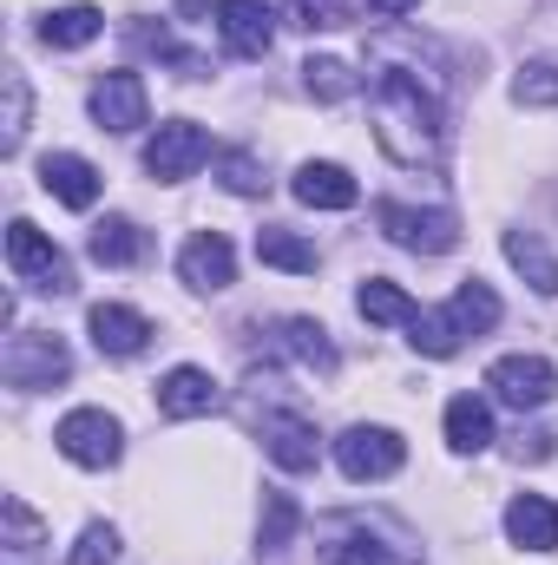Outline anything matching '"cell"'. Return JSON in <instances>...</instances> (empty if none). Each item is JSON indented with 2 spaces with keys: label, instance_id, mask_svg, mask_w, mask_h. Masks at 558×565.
I'll use <instances>...</instances> for the list:
<instances>
[{
  "label": "cell",
  "instance_id": "cell-1",
  "mask_svg": "<svg viewBox=\"0 0 558 565\" xmlns=\"http://www.w3.org/2000/svg\"><path fill=\"white\" fill-rule=\"evenodd\" d=\"M375 139L395 164H440V145H447V126H440V93L420 86L415 73L401 66H382L375 73Z\"/></svg>",
  "mask_w": 558,
  "mask_h": 565
},
{
  "label": "cell",
  "instance_id": "cell-2",
  "mask_svg": "<svg viewBox=\"0 0 558 565\" xmlns=\"http://www.w3.org/2000/svg\"><path fill=\"white\" fill-rule=\"evenodd\" d=\"M7 264H13V277L26 282V289H40V296H66V289H73V264H66V250L46 244L26 217L7 224Z\"/></svg>",
  "mask_w": 558,
  "mask_h": 565
},
{
  "label": "cell",
  "instance_id": "cell-3",
  "mask_svg": "<svg viewBox=\"0 0 558 565\" xmlns=\"http://www.w3.org/2000/svg\"><path fill=\"white\" fill-rule=\"evenodd\" d=\"M375 224H382V237H388V244L420 250V257H440V250H453V244H460V217H453V211H415V204L382 198V204H375Z\"/></svg>",
  "mask_w": 558,
  "mask_h": 565
},
{
  "label": "cell",
  "instance_id": "cell-4",
  "mask_svg": "<svg viewBox=\"0 0 558 565\" xmlns=\"http://www.w3.org/2000/svg\"><path fill=\"white\" fill-rule=\"evenodd\" d=\"M0 375H7V388H26V395H33V388L66 382V375H73V355H66V342H60V335L26 329V335H13V342H7Z\"/></svg>",
  "mask_w": 558,
  "mask_h": 565
},
{
  "label": "cell",
  "instance_id": "cell-5",
  "mask_svg": "<svg viewBox=\"0 0 558 565\" xmlns=\"http://www.w3.org/2000/svg\"><path fill=\"white\" fill-rule=\"evenodd\" d=\"M401 460H408V447H401L395 427L355 422L342 440H335V467H342L348 480H388V473H401Z\"/></svg>",
  "mask_w": 558,
  "mask_h": 565
},
{
  "label": "cell",
  "instance_id": "cell-6",
  "mask_svg": "<svg viewBox=\"0 0 558 565\" xmlns=\"http://www.w3.org/2000/svg\"><path fill=\"white\" fill-rule=\"evenodd\" d=\"M204 158H211V132H204L197 119H171V126H158V132H151V145H144V171H151L158 184L191 178Z\"/></svg>",
  "mask_w": 558,
  "mask_h": 565
},
{
  "label": "cell",
  "instance_id": "cell-7",
  "mask_svg": "<svg viewBox=\"0 0 558 565\" xmlns=\"http://www.w3.org/2000/svg\"><path fill=\"white\" fill-rule=\"evenodd\" d=\"M486 388L506 402V408H546L558 395V369L546 362V355H500L493 369H486Z\"/></svg>",
  "mask_w": 558,
  "mask_h": 565
},
{
  "label": "cell",
  "instance_id": "cell-8",
  "mask_svg": "<svg viewBox=\"0 0 558 565\" xmlns=\"http://www.w3.org/2000/svg\"><path fill=\"white\" fill-rule=\"evenodd\" d=\"M53 440H60V454L73 467H112L119 460V422L106 408H73L66 422L53 427Z\"/></svg>",
  "mask_w": 558,
  "mask_h": 565
},
{
  "label": "cell",
  "instance_id": "cell-9",
  "mask_svg": "<svg viewBox=\"0 0 558 565\" xmlns=\"http://www.w3.org/2000/svg\"><path fill=\"white\" fill-rule=\"evenodd\" d=\"M217 26H224V46L237 60H264L277 40V13L264 0H217Z\"/></svg>",
  "mask_w": 558,
  "mask_h": 565
},
{
  "label": "cell",
  "instance_id": "cell-10",
  "mask_svg": "<svg viewBox=\"0 0 558 565\" xmlns=\"http://www.w3.org/2000/svg\"><path fill=\"white\" fill-rule=\"evenodd\" d=\"M144 113H151V99H144L139 73H106V79L93 86V119H99V132H139Z\"/></svg>",
  "mask_w": 558,
  "mask_h": 565
},
{
  "label": "cell",
  "instance_id": "cell-11",
  "mask_svg": "<svg viewBox=\"0 0 558 565\" xmlns=\"http://www.w3.org/2000/svg\"><path fill=\"white\" fill-rule=\"evenodd\" d=\"M86 329H93V349H99V355H112V362L139 355L144 342H151V322H144L139 309H126V302H93Z\"/></svg>",
  "mask_w": 558,
  "mask_h": 565
},
{
  "label": "cell",
  "instance_id": "cell-12",
  "mask_svg": "<svg viewBox=\"0 0 558 565\" xmlns=\"http://www.w3.org/2000/svg\"><path fill=\"white\" fill-rule=\"evenodd\" d=\"M40 184H46L66 211H93L99 191H106V178H99L79 151H53V158H40Z\"/></svg>",
  "mask_w": 558,
  "mask_h": 565
},
{
  "label": "cell",
  "instance_id": "cell-13",
  "mask_svg": "<svg viewBox=\"0 0 558 565\" xmlns=\"http://www.w3.org/2000/svg\"><path fill=\"white\" fill-rule=\"evenodd\" d=\"M178 277L191 282V289H230L237 282V257H230V244L217 237V231H197L184 250H178Z\"/></svg>",
  "mask_w": 558,
  "mask_h": 565
},
{
  "label": "cell",
  "instance_id": "cell-14",
  "mask_svg": "<svg viewBox=\"0 0 558 565\" xmlns=\"http://www.w3.org/2000/svg\"><path fill=\"white\" fill-rule=\"evenodd\" d=\"M217 402H224V388L211 382V369H191V362H184V369H171V375L158 382V408H164L171 422H197V415H211Z\"/></svg>",
  "mask_w": 558,
  "mask_h": 565
},
{
  "label": "cell",
  "instance_id": "cell-15",
  "mask_svg": "<svg viewBox=\"0 0 558 565\" xmlns=\"http://www.w3.org/2000/svg\"><path fill=\"white\" fill-rule=\"evenodd\" d=\"M264 447H270V460L289 467V473H309L322 460V434H315V422H302V415H264Z\"/></svg>",
  "mask_w": 558,
  "mask_h": 565
},
{
  "label": "cell",
  "instance_id": "cell-16",
  "mask_svg": "<svg viewBox=\"0 0 558 565\" xmlns=\"http://www.w3.org/2000/svg\"><path fill=\"white\" fill-rule=\"evenodd\" d=\"M277 355H289L302 375H335V342H329V329L322 322H309V316H289L277 329Z\"/></svg>",
  "mask_w": 558,
  "mask_h": 565
},
{
  "label": "cell",
  "instance_id": "cell-17",
  "mask_svg": "<svg viewBox=\"0 0 558 565\" xmlns=\"http://www.w3.org/2000/svg\"><path fill=\"white\" fill-rule=\"evenodd\" d=\"M506 540L526 546V553H552L558 546V507L546 493H519V500L506 507Z\"/></svg>",
  "mask_w": 558,
  "mask_h": 565
},
{
  "label": "cell",
  "instance_id": "cell-18",
  "mask_svg": "<svg viewBox=\"0 0 558 565\" xmlns=\"http://www.w3.org/2000/svg\"><path fill=\"white\" fill-rule=\"evenodd\" d=\"M296 198H302L309 211H348V204L362 198V184H355L342 164H302V171H296Z\"/></svg>",
  "mask_w": 558,
  "mask_h": 565
},
{
  "label": "cell",
  "instance_id": "cell-19",
  "mask_svg": "<svg viewBox=\"0 0 558 565\" xmlns=\"http://www.w3.org/2000/svg\"><path fill=\"white\" fill-rule=\"evenodd\" d=\"M329 565H420V559L408 553V546H388L375 526H355V520H348L342 540L329 546Z\"/></svg>",
  "mask_w": 558,
  "mask_h": 565
},
{
  "label": "cell",
  "instance_id": "cell-20",
  "mask_svg": "<svg viewBox=\"0 0 558 565\" xmlns=\"http://www.w3.org/2000/svg\"><path fill=\"white\" fill-rule=\"evenodd\" d=\"M86 250H93V264L126 270V264H139V257H144V231L132 224V217H106V224H93Z\"/></svg>",
  "mask_w": 558,
  "mask_h": 565
},
{
  "label": "cell",
  "instance_id": "cell-21",
  "mask_svg": "<svg viewBox=\"0 0 558 565\" xmlns=\"http://www.w3.org/2000/svg\"><path fill=\"white\" fill-rule=\"evenodd\" d=\"M506 264L533 282L539 296H558V257L533 237V231H506Z\"/></svg>",
  "mask_w": 558,
  "mask_h": 565
},
{
  "label": "cell",
  "instance_id": "cell-22",
  "mask_svg": "<svg viewBox=\"0 0 558 565\" xmlns=\"http://www.w3.org/2000/svg\"><path fill=\"white\" fill-rule=\"evenodd\" d=\"M447 322L460 329V342H466V335H486V329L500 322V296H493L480 277L460 282V289H453V302H447Z\"/></svg>",
  "mask_w": 558,
  "mask_h": 565
},
{
  "label": "cell",
  "instance_id": "cell-23",
  "mask_svg": "<svg viewBox=\"0 0 558 565\" xmlns=\"http://www.w3.org/2000/svg\"><path fill=\"white\" fill-rule=\"evenodd\" d=\"M447 440H453L460 454L493 447V408H486L480 395H453V402H447Z\"/></svg>",
  "mask_w": 558,
  "mask_h": 565
},
{
  "label": "cell",
  "instance_id": "cell-24",
  "mask_svg": "<svg viewBox=\"0 0 558 565\" xmlns=\"http://www.w3.org/2000/svg\"><path fill=\"white\" fill-rule=\"evenodd\" d=\"M99 33H106V13L86 7V0H79V7H60V13L40 20V40H46V46H86V40H99Z\"/></svg>",
  "mask_w": 558,
  "mask_h": 565
},
{
  "label": "cell",
  "instance_id": "cell-25",
  "mask_svg": "<svg viewBox=\"0 0 558 565\" xmlns=\"http://www.w3.org/2000/svg\"><path fill=\"white\" fill-rule=\"evenodd\" d=\"M257 257L277 264V270H289V277H315V244H302V237L282 231V224H264V231H257Z\"/></svg>",
  "mask_w": 558,
  "mask_h": 565
},
{
  "label": "cell",
  "instance_id": "cell-26",
  "mask_svg": "<svg viewBox=\"0 0 558 565\" xmlns=\"http://www.w3.org/2000/svg\"><path fill=\"white\" fill-rule=\"evenodd\" d=\"M355 309H362L368 322H415V296H408L401 282H388V277L362 282V289H355Z\"/></svg>",
  "mask_w": 558,
  "mask_h": 565
},
{
  "label": "cell",
  "instance_id": "cell-27",
  "mask_svg": "<svg viewBox=\"0 0 558 565\" xmlns=\"http://www.w3.org/2000/svg\"><path fill=\"white\" fill-rule=\"evenodd\" d=\"M302 86H309V99H322V106H342V99H355V73L342 66V60H302Z\"/></svg>",
  "mask_w": 558,
  "mask_h": 565
},
{
  "label": "cell",
  "instance_id": "cell-28",
  "mask_svg": "<svg viewBox=\"0 0 558 565\" xmlns=\"http://www.w3.org/2000/svg\"><path fill=\"white\" fill-rule=\"evenodd\" d=\"M296 526H302V507L289 500V493H264V526H257V540H264V553H282L289 540H296Z\"/></svg>",
  "mask_w": 558,
  "mask_h": 565
},
{
  "label": "cell",
  "instance_id": "cell-29",
  "mask_svg": "<svg viewBox=\"0 0 558 565\" xmlns=\"http://www.w3.org/2000/svg\"><path fill=\"white\" fill-rule=\"evenodd\" d=\"M217 178H224V191H237V198L270 191V178H264V158H257V151H224V158H217Z\"/></svg>",
  "mask_w": 558,
  "mask_h": 565
},
{
  "label": "cell",
  "instance_id": "cell-30",
  "mask_svg": "<svg viewBox=\"0 0 558 565\" xmlns=\"http://www.w3.org/2000/svg\"><path fill=\"white\" fill-rule=\"evenodd\" d=\"M0 520H7V553H33L40 540H46V526H40V513L20 500V493H7L0 500Z\"/></svg>",
  "mask_w": 558,
  "mask_h": 565
},
{
  "label": "cell",
  "instance_id": "cell-31",
  "mask_svg": "<svg viewBox=\"0 0 558 565\" xmlns=\"http://www.w3.org/2000/svg\"><path fill=\"white\" fill-rule=\"evenodd\" d=\"M408 342H415L420 355H453V349H460V329L447 322V309H440V316L415 309V322H408Z\"/></svg>",
  "mask_w": 558,
  "mask_h": 565
},
{
  "label": "cell",
  "instance_id": "cell-32",
  "mask_svg": "<svg viewBox=\"0 0 558 565\" xmlns=\"http://www.w3.org/2000/svg\"><path fill=\"white\" fill-rule=\"evenodd\" d=\"M513 99L519 106H558V66L552 60H526L519 79H513Z\"/></svg>",
  "mask_w": 558,
  "mask_h": 565
},
{
  "label": "cell",
  "instance_id": "cell-33",
  "mask_svg": "<svg viewBox=\"0 0 558 565\" xmlns=\"http://www.w3.org/2000/svg\"><path fill=\"white\" fill-rule=\"evenodd\" d=\"M355 13H362V0H289V20L309 26V33L315 26H348Z\"/></svg>",
  "mask_w": 558,
  "mask_h": 565
},
{
  "label": "cell",
  "instance_id": "cell-34",
  "mask_svg": "<svg viewBox=\"0 0 558 565\" xmlns=\"http://www.w3.org/2000/svg\"><path fill=\"white\" fill-rule=\"evenodd\" d=\"M112 559H119V533L93 520V526L79 533V546H73V559H66V565H112Z\"/></svg>",
  "mask_w": 558,
  "mask_h": 565
},
{
  "label": "cell",
  "instance_id": "cell-35",
  "mask_svg": "<svg viewBox=\"0 0 558 565\" xmlns=\"http://www.w3.org/2000/svg\"><path fill=\"white\" fill-rule=\"evenodd\" d=\"M26 139V73L7 66V151Z\"/></svg>",
  "mask_w": 558,
  "mask_h": 565
},
{
  "label": "cell",
  "instance_id": "cell-36",
  "mask_svg": "<svg viewBox=\"0 0 558 565\" xmlns=\"http://www.w3.org/2000/svg\"><path fill=\"white\" fill-rule=\"evenodd\" d=\"M401 46H408L401 33H382V40H375V53H401ZM420 53H433V40H415V73H420Z\"/></svg>",
  "mask_w": 558,
  "mask_h": 565
},
{
  "label": "cell",
  "instance_id": "cell-37",
  "mask_svg": "<svg viewBox=\"0 0 558 565\" xmlns=\"http://www.w3.org/2000/svg\"><path fill=\"white\" fill-rule=\"evenodd\" d=\"M178 13H184L191 26H204V20H217V0H178Z\"/></svg>",
  "mask_w": 558,
  "mask_h": 565
},
{
  "label": "cell",
  "instance_id": "cell-38",
  "mask_svg": "<svg viewBox=\"0 0 558 565\" xmlns=\"http://www.w3.org/2000/svg\"><path fill=\"white\" fill-rule=\"evenodd\" d=\"M368 7H375V13H388V20H395V13H408V7H420V0H368Z\"/></svg>",
  "mask_w": 558,
  "mask_h": 565
}]
</instances>
